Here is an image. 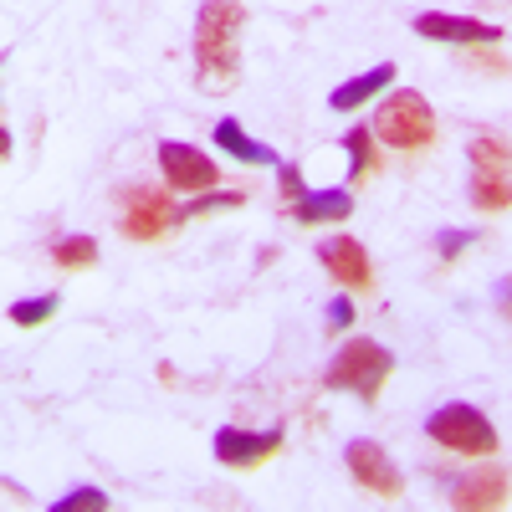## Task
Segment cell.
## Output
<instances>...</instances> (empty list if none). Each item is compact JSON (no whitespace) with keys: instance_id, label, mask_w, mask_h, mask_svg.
I'll use <instances>...</instances> for the list:
<instances>
[{"instance_id":"6da1fadb","label":"cell","mask_w":512,"mask_h":512,"mask_svg":"<svg viewBox=\"0 0 512 512\" xmlns=\"http://www.w3.org/2000/svg\"><path fill=\"white\" fill-rule=\"evenodd\" d=\"M241 0H200L195 16V82L200 93H231L241 77Z\"/></svg>"},{"instance_id":"7a4b0ae2","label":"cell","mask_w":512,"mask_h":512,"mask_svg":"<svg viewBox=\"0 0 512 512\" xmlns=\"http://www.w3.org/2000/svg\"><path fill=\"white\" fill-rule=\"evenodd\" d=\"M369 128H374L379 144L415 154V149H425V144L436 139V113H431V103H425L415 88H400V93H390V98L379 103V113H374Z\"/></svg>"},{"instance_id":"3957f363","label":"cell","mask_w":512,"mask_h":512,"mask_svg":"<svg viewBox=\"0 0 512 512\" xmlns=\"http://www.w3.org/2000/svg\"><path fill=\"white\" fill-rule=\"evenodd\" d=\"M390 369H395V359L384 344H374V338H349V344L338 349V359L328 364V390H349V395L374 405Z\"/></svg>"},{"instance_id":"277c9868","label":"cell","mask_w":512,"mask_h":512,"mask_svg":"<svg viewBox=\"0 0 512 512\" xmlns=\"http://www.w3.org/2000/svg\"><path fill=\"white\" fill-rule=\"evenodd\" d=\"M425 431H431L436 446L456 451V456H492L497 451V431L492 420L477 410V405H441L431 420H425Z\"/></svg>"},{"instance_id":"5b68a950","label":"cell","mask_w":512,"mask_h":512,"mask_svg":"<svg viewBox=\"0 0 512 512\" xmlns=\"http://www.w3.org/2000/svg\"><path fill=\"white\" fill-rule=\"evenodd\" d=\"M472 200L482 210H507L512 205V149L492 134L472 139Z\"/></svg>"},{"instance_id":"8992f818","label":"cell","mask_w":512,"mask_h":512,"mask_svg":"<svg viewBox=\"0 0 512 512\" xmlns=\"http://www.w3.org/2000/svg\"><path fill=\"white\" fill-rule=\"evenodd\" d=\"M415 36H425V41H446V47H497V41H502V26L477 21V16L425 11V16H415Z\"/></svg>"},{"instance_id":"52a82bcc","label":"cell","mask_w":512,"mask_h":512,"mask_svg":"<svg viewBox=\"0 0 512 512\" xmlns=\"http://www.w3.org/2000/svg\"><path fill=\"white\" fill-rule=\"evenodd\" d=\"M349 477H354L364 492L384 497V502H395V497L405 492V477L395 472L390 451H379V441H349Z\"/></svg>"},{"instance_id":"ba28073f","label":"cell","mask_w":512,"mask_h":512,"mask_svg":"<svg viewBox=\"0 0 512 512\" xmlns=\"http://www.w3.org/2000/svg\"><path fill=\"white\" fill-rule=\"evenodd\" d=\"M159 169H164V180H169V190H210L221 180V169L210 164L195 144H180V139H164L159 144Z\"/></svg>"},{"instance_id":"9c48e42d","label":"cell","mask_w":512,"mask_h":512,"mask_svg":"<svg viewBox=\"0 0 512 512\" xmlns=\"http://www.w3.org/2000/svg\"><path fill=\"white\" fill-rule=\"evenodd\" d=\"M169 221H180V210L169 205V195H159V190H128L123 195V236L128 241H154V236H164L169 231Z\"/></svg>"},{"instance_id":"30bf717a","label":"cell","mask_w":512,"mask_h":512,"mask_svg":"<svg viewBox=\"0 0 512 512\" xmlns=\"http://www.w3.org/2000/svg\"><path fill=\"white\" fill-rule=\"evenodd\" d=\"M318 262H323V272L338 282V287H349V292H364L369 287V251H364V241H354V236H328V241H318Z\"/></svg>"},{"instance_id":"8fae6325","label":"cell","mask_w":512,"mask_h":512,"mask_svg":"<svg viewBox=\"0 0 512 512\" xmlns=\"http://www.w3.org/2000/svg\"><path fill=\"white\" fill-rule=\"evenodd\" d=\"M282 451V431H267V436H256V431H236V425H221L216 431V456L226 466H262Z\"/></svg>"},{"instance_id":"7c38bea8","label":"cell","mask_w":512,"mask_h":512,"mask_svg":"<svg viewBox=\"0 0 512 512\" xmlns=\"http://www.w3.org/2000/svg\"><path fill=\"white\" fill-rule=\"evenodd\" d=\"M507 487H512V482H507L502 466H487V472L456 482L451 507H461V512H487V507H502V502H507Z\"/></svg>"},{"instance_id":"4fadbf2b","label":"cell","mask_w":512,"mask_h":512,"mask_svg":"<svg viewBox=\"0 0 512 512\" xmlns=\"http://www.w3.org/2000/svg\"><path fill=\"white\" fill-rule=\"evenodd\" d=\"M395 82V62H379V67H369V72H359V77H349L344 88H333L328 93V108L333 113H354L359 103H369L374 93H384Z\"/></svg>"},{"instance_id":"5bb4252c","label":"cell","mask_w":512,"mask_h":512,"mask_svg":"<svg viewBox=\"0 0 512 512\" xmlns=\"http://www.w3.org/2000/svg\"><path fill=\"white\" fill-rule=\"evenodd\" d=\"M292 216L303 226H318V221H349L354 216V195L349 190H308L303 200L292 205Z\"/></svg>"},{"instance_id":"9a60e30c","label":"cell","mask_w":512,"mask_h":512,"mask_svg":"<svg viewBox=\"0 0 512 512\" xmlns=\"http://www.w3.org/2000/svg\"><path fill=\"white\" fill-rule=\"evenodd\" d=\"M216 144L236 159V164H282L267 144H256L251 134H246V128H241V118H221L216 123Z\"/></svg>"},{"instance_id":"2e32d148","label":"cell","mask_w":512,"mask_h":512,"mask_svg":"<svg viewBox=\"0 0 512 512\" xmlns=\"http://www.w3.org/2000/svg\"><path fill=\"white\" fill-rule=\"evenodd\" d=\"M57 267L62 272H88L93 262H98V241L93 236H67V241H57Z\"/></svg>"},{"instance_id":"e0dca14e","label":"cell","mask_w":512,"mask_h":512,"mask_svg":"<svg viewBox=\"0 0 512 512\" xmlns=\"http://www.w3.org/2000/svg\"><path fill=\"white\" fill-rule=\"evenodd\" d=\"M344 149H349V159H354V180H364V175H374V128H349V134H344Z\"/></svg>"},{"instance_id":"ac0fdd59","label":"cell","mask_w":512,"mask_h":512,"mask_svg":"<svg viewBox=\"0 0 512 512\" xmlns=\"http://www.w3.org/2000/svg\"><path fill=\"white\" fill-rule=\"evenodd\" d=\"M57 303H62L57 292H47V297H26V303H11V323H16V328H41V323L57 313Z\"/></svg>"},{"instance_id":"d6986e66","label":"cell","mask_w":512,"mask_h":512,"mask_svg":"<svg viewBox=\"0 0 512 512\" xmlns=\"http://www.w3.org/2000/svg\"><path fill=\"white\" fill-rule=\"evenodd\" d=\"M246 195L241 190H226V195H205L195 205H180V221H195V216H216V210H241Z\"/></svg>"},{"instance_id":"ffe728a7","label":"cell","mask_w":512,"mask_h":512,"mask_svg":"<svg viewBox=\"0 0 512 512\" xmlns=\"http://www.w3.org/2000/svg\"><path fill=\"white\" fill-rule=\"evenodd\" d=\"M98 507H108V492H98V487H77L72 497L52 502V512H98Z\"/></svg>"},{"instance_id":"44dd1931","label":"cell","mask_w":512,"mask_h":512,"mask_svg":"<svg viewBox=\"0 0 512 512\" xmlns=\"http://www.w3.org/2000/svg\"><path fill=\"white\" fill-rule=\"evenodd\" d=\"M472 246V231H441L436 236V251H441V262H456V256Z\"/></svg>"},{"instance_id":"7402d4cb","label":"cell","mask_w":512,"mask_h":512,"mask_svg":"<svg viewBox=\"0 0 512 512\" xmlns=\"http://www.w3.org/2000/svg\"><path fill=\"white\" fill-rule=\"evenodd\" d=\"M349 323H354V303H349V297L328 303V328H349Z\"/></svg>"},{"instance_id":"603a6c76","label":"cell","mask_w":512,"mask_h":512,"mask_svg":"<svg viewBox=\"0 0 512 512\" xmlns=\"http://www.w3.org/2000/svg\"><path fill=\"white\" fill-rule=\"evenodd\" d=\"M282 195H292V200H303L308 190H303V180H297V169L292 164H282Z\"/></svg>"},{"instance_id":"cb8c5ba5","label":"cell","mask_w":512,"mask_h":512,"mask_svg":"<svg viewBox=\"0 0 512 512\" xmlns=\"http://www.w3.org/2000/svg\"><path fill=\"white\" fill-rule=\"evenodd\" d=\"M497 313H502V318H512V277L497 287Z\"/></svg>"}]
</instances>
